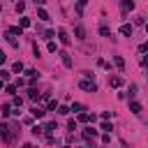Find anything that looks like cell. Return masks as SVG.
<instances>
[{
	"label": "cell",
	"instance_id": "obj_18",
	"mask_svg": "<svg viewBox=\"0 0 148 148\" xmlns=\"http://www.w3.org/2000/svg\"><path fill=\"white\" fill-rule=\"evenodd\" d=\"M28 99H32V102H37V99H39V92H37V88H30V90H28Z\"/></svg>",
	"mask_w": 148,
	"mask_h": 148
},
{
	"label": "cell",
	"instance_id": "obj_8",
	"mask_svg": "<svg viewBox=\"0 0 148 148\" xmlns=\"http://www.w3.org/2000/svg\"><path fill=\"white\" fill-rule=\"evenodd\" d=\"M56 130H58V125H56V120H49V123L44 125V132H46V134H53Z\"/></svg>",
	"mask_w": 148,
	"mask_h": 148
},
{
	"label": "cell",
	"instance_id": "obj_2",
	"mask_svg": "<svg viewBox=\"0 0 148 148\" xmlns=\"http://www.w3.org/2000/svg\"><path fill=\"white\" fill-rule=\"evenodd\" d=\"M79 88H81V90H88V92H97V83H95L92 79H83V81L79 83Z\"/></svg>",
	"mask_w": 148,
	"mask_h": 148
},
{
	"label": "cell",
	"instance_id": "obj_42",
	"mask_svg": "<svg viewBox=\"0 0 148 148\" xmlns=\"http://www.w3.org/2000/svg\"><path fill=\"white\" fill-rule=\"evenodd\" d=\"M146 76H148V74H146Z\"/></svg>",
	"mask_w": 148,
	"mask_h": 148
},
{
	"label": "cell",
	"instance_id": "obj_37",
	"mask_svg": "<svg viewBox=\"0 0 148 148\" xmlns=\"http://www.w3.org/2000/svg\"><path fill=\"white\" fill-rule=\"evenodd\" d=\"M102 143H111V134H102Z\"/></svg>",
	"mask_w": 148,
	"mask_h": 148
},
{
	"label": "cell",
	"instance_id": "obj_13",
	"mask_svg": "<svg viewBox=\"0 0 148 148\" xmlns=\"http://www.w3.org/2000/svg\"><path fill=\"white\" fill-rule=\"evenodd\" d=\"M130 111H132V113H136V116H139V113H141V104H139V102H136V99H132V102H130Z\"/></svg>",
	"mask_w": 148,
	"mask_h": 148
},
{
	"label": "cell",
	"instance_id": "obj_41",
	"mask_svg": "<svg viewBox=\"0 0 148 148\" xmlns=\"http://www.w3.org/2000/svg\"><path fill=\"white\" fill-rule=\"evenodd\" d=\"M62 148H72V146H69V143H67V146H62Z\"/></svg>",
	"mask_w": 148,
	"mask_h": 148
},
{
	"label": "cell",
	"instance_id": "obj_10",
	"mask_svg": "<svg viewBox=\"0 0 148 148\" xmlns=\"http://www.w3.org/2000/svg\"><path fill=\"white\" fill-rule=\"evenodd\" d=\"M120 35L132 37V25H130V23H123V25H120Z\"/></svg>",
	"mask_w": 148,
	"mask_h": 148
},
{
	"label": "cell",
	"instance_id": "obj_38",
	"mask_svg": "<svg viewBox=\"0 0 148 148\" xmlns=\"http://www.w3.org/2000/svg\"><path fill=\"white\" fill-rule=\"evenodd\" d=\"M21 148H32V143H23V146H21Z\"/></svg>",
	"mask_w": 148,
	"mask_h": 148
},
{
	"label": "cell",
	"instance_id": "obj_5",
	"mask_svg": "<svg viewBox=\"0 0 148 148\" xmlns=\"http://www.w3.org/2000/svg\"><path fill=\"white\" fill-rule=\"evenodd\" d=\"M69 109H72L76 116H79V113H86V106H83L81 102H72V106H69Z\"/></svg>",
	"mask_w": 148,
	"mask_h": 148
},
{
	"label": "cell",
	"instance_id": "obj_39",
	"mask_svg": "<svg viewBox=\"0 0 148 148\" xmlns=\"http://www.w3.org/2000/svg\"><path fill=\"white\" fill-rule=\"evenodd\" d=\"M35 2H37V5H44V2H46V0H35Z\"/></svg>",
	"mask_w": 148,
	"mask_h": 148
},
{
	"label": "cell",
	"instance_id": "obj_23",
	"mask_svg": "<svg viewBox=\"0 0 148 148\" xmlns=\"http://www.w3.org/2000/svg\"><path fill=\"white\" fill-rule=\"evenodd\" d=\"M18 25H21V28H30V18H28V16H21V18H18Z\"/></svg>",
	"mask_w": 148,
	"mask_h": 148
},
{
	"label": "cell",
	"instance_id": "obj_12",
	"mask_svg": "<svg viewBox=\"0 0 148 148\" xmlns=\"http://www.w3.org/2000/svg\"><path fill=\"white\" fill-rule=\"evenodd\" d=\"M58 109H60L58 99H49V102H46V111H58Z\"/></svg>",
	"mask_w": 148,
	"mask_h": 148
},
{
	"label": "cell",
	"instance_id": "obj_36",
	"mask_svg": "<svg viewBox=\"0 0 148 148\" xmlns=\"http://www.w3.org/2000/svg\"><path fill=\"white\" fill-rule=\"evenodd\" d=\"M141 67L148 72V56H143V58H141Z\"/></svg>",
	"mask_w": 148,
	"mask_h": 148
},
{
	"label": "cell",
	"instance_id": "obj_17",
	"mask_svg": "<svg viewBox=\"0 0 148 148\" xmlns=\"http://www.w3.org/2000/svg\"><path fill=\"white\" fill-rule=\"evenodd\" d=\"M23 69H25V67H23V62H21V60H16V62L12 65V72H16V74H21Z\"/></svg>",
	"mask_w": 148,
	"mask_h": 148
},
{
	"label": "cell",
	"instance_id": "obj_19",
	"mask_svg": "<svg viewBox=\"0 0 148 148\" xmlns=\"http://www.w3.org/2000/svg\"><path fill=\"white\" fill-rule=\"evenodd\" d=\"M14 111H12V104H2V118H9Z\"/></svg>",
	"mask_w": 148,
	"mask_h": 148
},
{
	"label": "cell",
	"instance_id": "obj_27",
	"mask_svg": "<svg viewBox=\"0 0 148 148\" xmlns=\"http://www.w3.org/2000/svg\"><path fill=\"white\" fill-rule=\"evenodd\" d=\"M42 132H44V125H32V134L35 136H39Z\"/></svg>",
	"mask_w": 148,
	"mask_h": 148
},
{
	"label": "cell",
	"instance_id": "obj_22",
	"mask_svg": "<svg viewBox=\"0 0 148 148\" xmlns=\"http://www.w3.org/2000/svg\"><path fill=\"white\" fill-rule=\"evenodd\" d=\"M123 9L125 12H132L134 9V0H123Z\"/></svg>",
	"mask_w": 148,
	"mask_h": 148
},
{
	"label": "cell",
	"instance_id": "obj_34",
	"mask_svg": "<svg viewBox=\"0 0 148 148\" xmlns=\"http://www.w3.org/2000/svg\"><path fill=\"white\" fill-rule=\"evenodd\" d=\"M67 127H69V130H76V120L69 118V120H67Z\"/></svg>",
	"mask_w": 148,
	"mask_h": 148
},
{
	"label": "cell",
	"instance_id": "obj_4",
	"mask_svg": "<svg viewBox=\"0 0 148 148\" xmlns=\"http://www.w3.org/2000/svg\"><path fill=\"white\" fill-rule=\"evenodd\" d=\"M44 113H46V109H42V106H32L30 109V116L32 118H44Z\"/></svg>",
	"mask_w": 148,
	"mask_h": 148
},
{
	"label": "cell",
	"instance_id": "obj_33",
	"mask_svg": "<svg viewBox=\"0 0 148 148\" xmlns=\"http://www.w3.org/2000/svg\"><path fill=\"white\" fill-rule=\"evenodd\" d=\"M134 95H136V83H132V86H130V97L134 99ZM132 99H130V102H132Z\"/></svg>",
	"mask_w": 148,
	"mask_h": 148
},
{
	"label": "cell",
	"instance_id": "obj_31",
	"mask_svg": "<svg viewBox=\"0 0 148 148\" xmlns=\"http://www.w3.org/2000/svg\"><path fill=\"white\" fill-rule=\"evenodd\" d=\"M16 12L23 14V12H25V2H16Z\"/></svg>",
	"mask_w": 148,
	"mask_h": 148
},
{
	"label": "cell",
	"instance_id": "obj_9",
	"mask_svg": "<svg viewBox=\"0 0 148 148\" xmlns=\"http://www.w3.org/2000/svg\"><path fill=\"white\" fill-rule=\"evenodd\" d=\"M86 5H88V0H76V16H83Z\"/></svg>",
	"mask_w": 148,
	"mask_h": 148
},
{
	"label": "cell",
	"instance_id": "obj_25",
	"mask_svg": "<svg viewBox=\"0 0 148 148\" xmlns=\"http://www.w3.org/2000/svg\"><path fill=\"white\" fill-rule=\"evenodd\" d=\"M16 88H18L16 83H7V86H5V92H9V95H14V92H16Z\"/></svg>",
	"mask_w": 148,
	"mask_h": 148
},
{
	"label": "cell",
	"instance_id": "obj_24",
	"mask_svg": "<svg viewBox=\"0 0 148 148\" xmlns=\"http://www.w3.org/2000/svg\"><path fill=\"white\" fill-rule=\"evenodd\" d=\"M7 42H9V44H12L14 49H18V39H16L14 35H9V32H7Z\"/></svg>",
	"mask_w": 148,
	"mask_h": 148
},
{
	"label": "cell",
	"instance_id": "obj_1",
	"mask_svg": "<svg viewBox=\"0 0 148 148\" xmlns=\"http://www.w3.org/2000/svg\"><path fill=\"white\" fill-rule=\"evenodd\" d=\"M81 134H83V139L88 141V148H90V146L95 143V136L99 134V130H95V127H86V130H83Z\"/></svg>",
	"mask_w": 148,
	"mask_h": 148
},
{
	"label": "cell",
	"instance_id": "obj_40",
	"mask_svg": "<svg viewBox=\"0 0 148 148\" xmlns=\"http://www.w3.org/2000/svg\"><path fill=\"white\" fill-rule=\"evenodd\" d=\"M143 28H146V32H148V23H146V25H143Z\"/></svg>",
	"mask_w": 148,
	"mask_h": 148
},
{
	"label": "cell",
	"instance_id": "obj_3",
	"mask_svg": "<svg viewBox=\"0 0 148 148\" xmlns=\"http://www.w3.org/2000/svg\"><path fill=\"white\" fill-rule=\"evenodd\" d=\"M58 39H60V44H65V46H69V44H72V37H69V35H67V30H62V28L58 30Z\"/></svg>",
	"mask_w": 148,
	"mask_h": 148
},
{
	"label": "cell",
	"instance_id": "obj_20",
	"mask_svg": "<svg viewBox=\"0 0 148 148\" xmlns=\"http://www.w3.org/2000/svg\"><path fill=\"white\" fill-rule=\"evenodd\" d=\"M99 130H102L104 134H111V130H113V127H111V123H109V120H104V123L99 125Z\"/></svg>",
	"mask_w": 148,
	"mask_h": 148
},
{
	"label": "cell",
	"instance_id": "obj_6",
	"mask_svg": "<svg viewBox=\"0 0 148 148\" xmlns=\"http://www.w3.org/2000/svg\"><path fill=\"white\" fill-rule=\"evenodd\" d=\"M60 60H62V65H65V67H72V58H69V53H67V51H60Z\"/></svg>",
	"mask_w": 148,
	"mask_h": 148
},
{
	"label": "cell",
	"instance_id": "obj_7",
	"mask_svg": "<svg viewBox=\"0 0 148 148\" xmlns=\"http://www.w3.org/2000/svg\"><path fill=\"white\" fill-rule=\"evenodd\" d=\"M109 86H111V88H120V86H123V76H111V79H109Z\"/></svg>",
	"mask_w": 148,
	"mask_h": 148
},
{
	"label": "cell",
	"instance_id": "obj_35",
	"mask_svg": "<svg viewBox=\"0 0 148 148\" xmlns=\"http://www.w3.org/2000/svg\"><path fill=\"white\" fill-rule=\"evenodd\" d=\"M139 51H141V53H148V42H143V44H139Z\"/></svg>",
	"mask_w": 148,
	"mask_h": 148
},
{
	"label": "cell",
	"instance_id": "obj_14",
	"mask_svg": "<svg viewBox=\"0 0 148 148\" xmlns=\"http://www.w3.org/2000/svg\"><path fill=\"white\" fill-rule=\"evenodd\" d=\"M7 32H9V35H14V37H21V35H23V28H21V25H14V28H9Z\"/></svg>",
	"mask_w": 148,
	"mask_h": 148
},
{
	"label": "cell",
	"instance_id": "obj_16",
	"mask_svg": "<svg viewBox=\"0 0 148 148\" xmlns=\"http://www.w3.org/2000/svg\"><path fill=\"white\" fill-rule=\"evenodd\" d=\"M99 35H102V37H111V28L102 23V25H99Z\"/></svg>",
	"mask_w": 148,
	"mask_h": 148
},
{
	"label": "cell",
	"instance_id": "obj_32",
	"mask_svg": "<svg viewBox=\"0 0 148 148\" xmlns=\"http://www.w3.org/2000/svg\"><path fill=\"white\" fill-rule=\"evenodd\" d=\"M0 76H2V81H9V69H0Z\"/></svg>",
	"mask_w": 148,
	"mask_h": 148
},
{
	"label": "cell",
	"instance_id": "obj_26",
	"mask_svg": "<svg viewBox=\"0 0 148 148\" xmlns=\"http://www.w3.org/2000/svg\"><path fill=\"white\" fill-rule=\"evenodd\" d=\"M21 104H23V99H21L18 95H14V97H12V106H16V109H21Z\"/></svg>",
	"mask_w": 148,
	"mask_h": 148
},
{
	"label": "cell",
	"instance_id": "obj_28",
	"mask_svg": "<svg viewBox=\"0 0 148 148\" xmlns=\"http://www.w3.org/2000/svg\"><path fill=\"white\" fill-rule=\"evenodd\" d=\"M44 37H46V39H49V42H51V39H53V37H56V30H44Z\"/></svg>",
	"mask_w": 148,
	"mask_h": 148
},
{
	"label": "cell",
	"instance_id": "obj_29",
	"mask_svg": "<svg viewBox=\"0 0 148 148\" xmlns=\"http://www.w3.org/2000/svg\"><path fill=\"white\" fill-rule=\"evenodd\" d=\"M46 49H49V53H56V51H58V46H56V42H53V39L49 42V46H46Z\"/></svg>",
	"mask_w": 148,
	"mask_h": 148
},
{
	"label": "cell",
	"instance_id": "obj_21",
	"mask_svg": "<svg viewBox=\"0 0 148 148\" xmlns=\"http://www.w3.org/2000/svg\"><path fill=\"white\" fill-rule=\"evenodd\" d=\"M37 18H42V21H49V12L39 7V9H37Z\"/></svg>",
	"mask_w": 148,
	"mask_h": 148
},
{
	"label": "cell",
	"instance_id": "obj_30",
	"mask_svg": "<svg viewBox=\"0 0 148 148\" xmlns=\"http://www.w3.org/2000/svg\"><path fill=\"white\" fill-rule=\"evenodd\" d=\"M58 113H60V116H67V113H72V109H69V106H60Z\"/></svg>",
	"mask_w": 148,
	"mask_h": 148
},
{
	"label": "cell",
	"instance_id": "obj_11",
	"mask_svg": "<svg viewBox=\"0 0 148 148\" xmlns=\"http://www.w3.org/2000/svg\"><path fill=\"white\" fill-rule=\"evenodd\" d=\"M74 35H76V39H86V28L83 25H76L74 28Z\"/></svg>",
	"mask_w": 148,
	"mask_h": 148
},
{
	"label": "cell",
	"instance_id": "obj_15",
	"mask_svg": "<svg viewBox=\"0 0 148 148\" xmlns=\"http://www.w3.org/2000/svg\"><path fill=\"white\" fill-rule=\"evenodd\" d=\"M113 62H116L118 69H125V58L123 56H113Z\"/></svg>",
	"mask_w": 148,
	"mask_h": 148
}]
</instances>
